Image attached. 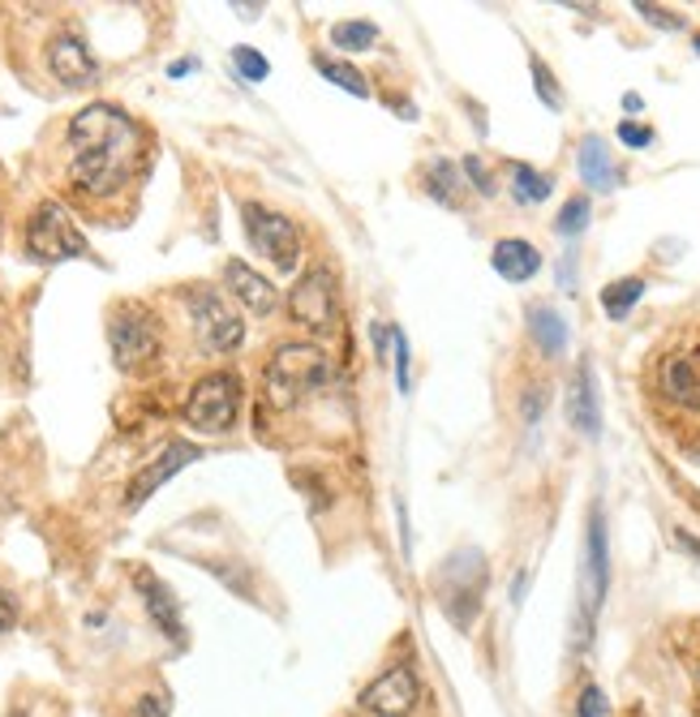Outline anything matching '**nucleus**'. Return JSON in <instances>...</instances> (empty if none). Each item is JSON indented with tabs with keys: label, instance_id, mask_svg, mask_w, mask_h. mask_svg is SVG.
Instances as JSON below:
<instances>
[{
	"label": "nucleus",
	"instance_id": "10",
	"mask_svg": "<svg viewBox=\"0 0 700 717\" xmlns=\"http://www.w3.org/2000/svg\"><path fill=\"white\" fill-rule=\"evenodd\" d=\"M241 215H246V237L253 241V250L271 258L280 271H297V262H301L297 224H293L289 215H280V210H271V206H262V203H246L241 206Z\"/></svg>",
	"mask_w": 700,
	"mask_h": 717
},
{
	"label": "nucleus",
	"instance_id": "17",
	"mask_svg": "<svg viewBox=\"0 0 700 717\" xmlns=\"http://www.w3.org/2000/svg\"><path fill=\"white\" fill-rule=\"evenodd\" d=\"M490 266L499 271L507 284H529V280L542 271V254H538V246H529V241H520V237H507V241L495 246Z\"/></svg>",
	"mask_w": 700,
	"mask_h": 717
},
{
	"label": "nucleus",
	"instance_id": "15",
	"mask_svg": "<svg viewBox=\"0 0 700 717\" xmlns=\"http://www.w3.org/2000/svg\"><path fill=\"white\" fill-rule=\"evenodd\" d=\"M224 284H228V293L250 309V314H262V318H267L271 309L280 306L275 284H271L267 275H258L250 262H241V258H228V262H224Z\"/></svg>",
	"mask_w": 700,
	"mask_h": 717
},
{
	"label": "nucleus",
	"instance_id": "16",
	"mask_svg": "<svg viewBox=\"0 0 700 717\" xmlns=\"http://www.w3.org/2000/svg\"><path fill=\"white\" fill-rule=\"evenodd\" d=\"M567 421L576 425V434L598 439L601 434V409H598V383H594V361H580L567 387Z\"/></svg>",
	"mask_w": 700,
	"mask_h": 717
},
{
	"label": "nucleus",
	"instance_id": "5",
	"mask_svg": "<svg viewBox=\"0 0 700 717\" xmlns=\"http://www.w3.org/2000/svg\"><path fill=\"white\" fill-rule=\"evenodd\" d=\"M610 589V546H606V515L601 503L589 512V533H585V564H580V623H576V640L589 645L594 636V618Z\"/></svg>",
	"mask_w": 700,
	"mask_h": 717
},
{
	"label": "nucleus",
	"instance_id": "34",
	"mask_svg": "<svg viewBox=\"0 0 700 717\" xmlns=\"http://www.w3.org/2000/svg\"><path fill=\"white\" fill-rule=\"evenodd\" d=\"M542 409H546V391H542V387H533V391L524 396V421H538Z\"/></svg>",
	"mask_w": 700,
	"mask_h": 717
},
{
	"label": "nucleus",
	"instance_id": "22",
	"mask_svg": "<svg viewBox=\"0 0 700 717\" xmlns=\"http://www.w3.org/2000/svg\"><path fill=\"white\" fill-rule=\"evenodd\" d=\"M314 69L331 82V87H340V91H349L357 100H365L370 95V82H365V73L361 69H352L349 60H336V56H314Z\"/></svg>",
	"mask_w": 700,
	"mask_h": 717
},
{
	"label": "nucleus",
	"instance_id": "26",
	"mask_svg": "<svg viewBox=\"0 0 700 717\" xmlns=\"http://www.w3.org/2000/svg\"><path fill=\"white\" fill-rule=\"evenodd\" d=\"M529 69H533V87H538V100L546 103L551 112H558L563 107V91H558V82H554V73L546 69V60H529Z\"/></svg>",
	"mask_w": 700,
	"mask_h": 717
},
{
	"label": "nucleus",
	"instance_id": "41",
	"mask_svg": "<svg viewBox=\"0 0 700 717\" xmlns=\"http://www.w3.org/2000/svg\"><path fill=\"white\" fill-rule=\"evenodd\" d=\"M9 717H31V714H26V709H13V714H9Z\"/></svg>",
	"mask_w": 700,
	"mask_h": 717
},
{
	"label": "nucleus",
	"instance_id": "32",
	"mask_svg": "<svg viewBox=\"0 0 700 717\" xmlns=\"http://www.w3.org/2000/svg\"><path fill=\"white\" fill-rule=\"evenodd\" d=\"M576 717H606V696H601V687H585L580 692V701H576Z\"/></svg>",
	"mask_w": 700,
	"mask_h": 717
},
{
	"label": "nucleus",
	"instance_id": "31",
	"mask_svg": "<svg viewBox=\"0 0 700 717\" xmlns=\"http://www.w3.org/2000/svg\"><path fill=\"white\" fill-rule=\"evenodd\" d=\"M619 143L632 147V151H641V147L653 143V129L650 125H636V121H619Z\"/></svg>",
	"mask_w": 700,
	"mask_h": 717
},
{
	"label": "nucleus",
	"instance_id": "23",
	"mask_svg": "<svg viewBox=\"0 0 700 717\" xmlns=\"http://www.w3.org/2000/svg\"><path fill=\"white\" fill-rule=\"evenodd\" d=\"M331 44L345 52H365L379 44V26L374 22H336L331 26Z\"/></svg>",
	"mask_w": 700,
	"mask_h": 717
},
{
	"label": "nucleus",
	"instance_id": "1",
	"mask_svg": "<svg viewBox=\"0 0 700 717\" xmlns=\"http://www.w3.org/2000/svg\"><path fill=\"white\" fill-rule=\"evenodd\" d=\"M65 147H69V181L78 194L87 198H116L125 185H134V177L147 163V134L143 125L121 112L116 103H87L69 129H65Z\"/></svg>",
	"mask_w": 700,
	"mask_h": 717
},
{
	"label": "nucleus",
	"instance_id": "33",
	"mask_svg": "<svg viewBox=\"0 0 700 717\" xmlns=\"http://www.w3.org/2000/svg\"><path fill=\"white\" fill-rule=\"evenodd\" d=\"M392 344H396V383H400V391H408V335L400 327L392 331Z\"/></svg>",
	"mask_w": 700,
	"mask_h": 717
},
{
	"label": "nucleus",
	"instance_id": "8",
	"mask_svg": "<svg viewBox=\"0 0 700 717\" xmlns=\"http://www.w3.org/2000/svg\"><path fill=\"white\" fill-rule=\"evenodd\" d=\"M237 409H241V378L233 369H215L194 383V391L185 400V421L202 434H224V430H233Z\"/></svg>",
	"mask_w": 700,
	"mask_h": 717
},
{
	"label": "nucleus",
	"instance_id": "35",
	"mask_svg": "<svg viewBox=\"0 0 700 717\" xmlns=\"http://www.w3.org/2000/svg\"><path fill=\"white\" fill-rule=\"evenodd\" d=\"M13 623H18V606L9 593H0V631H13Z\"/></svg>",
	"mask_w": 700,
	"mask_h": 717
},
{
	"label": "nucleus",
	"instance_id": "12",
	"mask_svg": "<svg viewBox=\"0 0 700 717\" xmlns=\"http://www.w3.org/2000/svg\"><path fill=\"white\" fill-rule=\"evenodd\" d=\"M194 460H202V447L199 443H185V439H177V443H168L163 447V456L159 460H150L134 481H129V490H125V508L129 512H138L143 503H147L150 494L163 486V481H172L181 468H190Z\"/></svg>",
	"mask_w": 700,
	"mask_h": 717
},
{
	"label": "nucleus",
	"instance_id": "24",
	"mask_svg": "<svg viewBox=\"0 0 700 717\" xmlns=\"http://www.w3.org/2000/svg\"><path fill=\"white\" fill-rule=\"evenodd\" d=\"M460 172H455V163L451 159H434L430 163V198L443 206H455L460 198Z\"/></svg>",
	"mask_w": 700,
	"mask_h": 717
},
{
	"label": "nucleus",
	"instance_id": "27",
	"mask_svg": "<svg viewBox=\"0 0 700 717\" xmlns=\"http://www.w3.org/2000/svg\"><path fill=\"white\" fill-rule=\"evenodd\" d=\"M233 65H237V73L246 78V82H262L267 73H271V65H267V56L262 52H253V48H233Z\"/></svg>",
	"mask_w": 700,
	"mask_h": 717
},
{
	"label": "nucleus",
	"instance_id": "2",
	"mask_svg": "<svg viewBox=\"0 0 700 717\" xmlns=\"http://www.w3.org/2000/svg\"><path fill=\"white\" fill-rule=\"evenodd\" d=\"M262 387L271 409L293 412L331 387V357L318 344H280L262 369Z\"/></svg>",
	"mask_w": 700,
	"mask_h": 717
},
{
	"label": "nucleus",
	"instance_id": "28",
	"mask_svg": "<svg viewBox=\"0 0 700 717\" xmlns=\"http://www.w3.org/2000/svg\"><path fill=\"white\" fill-rule=\"evenodd\" d=\"M636 13L650 22V26H657V31H684V18L679 13H670V9H662V4H636Z\"/></svg>",
	"mask_w": 700,
	"mask_h": 717
},
{
	"label": "nucleus",
	"instance_id": "9",
	"mask_svg": "<svg viewBox=\"0 0 700 717\" xmlns=\"http://www.w3.org/2000/svg\"><path fill=\"white\" fill-rule=\"evenodd\" d=\"M289 314L309 335H331L340 327V301H336V275L331 266H309L289 293Z\"/></svg>",
	"mask_w": 700,
	"mask_h": 717
},
{
	"label": "nucleus",
	"instance_id": "18",
	"mask_svg": "<svg viewBox=\"0 0 700 717\" xmlns=\"http://www.w3.org/2000/svg\"><path fill=\"white\" fill-rule=\"evenodd\" d=\"M576 168H580L585 185H589V190H598V194H610V190L619 185V163L610 159V151H606V138H598V134H589V138L580 143Z\"/></svg>",
	"mask_w": 700,
	"mask_h": 717
},
{
	"label": "nucleus",
	"instance_id": "7",
	"mask_svg": "<svg viewBox=\"0 0 700 717\" xmlns=\"http://www.w3.org/2000/svg\"><path fill=\"white\" fill-rule=\"evenodd\" d=\"M26 254L35 262H69L87 254V237L60 203H39L26 219Z\"/></svg>",
	"mask_w": 700,
	"mask_h": 717
},
{
	"label": "nucleus",
	"instance_id": "13",
	"mask_svg": "<svg viewBox=\"0 0 700 717\" xmlns=\"http://www.w3.org/2000/svg\"><path fill=\"white\" fill-rule=\"evenodd\" d=\"M134 589L143 593V606H147L150 623L181 649V645H185V623H181V606H177L172 589H168L150 567H134Z\"/></svg>",
	"mask_w": 700,
	"mask_h": 717
},
{
	"label": "nucleus",
	"instance_id": "38",
	"mask_svg": "<svg viewBox=\"0 0 700 717\" xmlns=\"http://www.w3.org/2000/svg\"><path fill=\"white\" fill-rule=\"evenodd\" d=\"M199 69V60H172L168 65V78H185V73H194Z\"/></svg>",
	"mask_w": 700,
	"mask_h": 717
},
{
	"label": "nucleus",
	"instance_id": "4",
	"mask_svg": "<svg viewBox=\"0 0 700 717\" xmlns=\"http://www.w3.org/2000/svg\"><path fill=\"white\" fill-rule=\"evenodd\" d=\"M108 349L116 369L125 374H138L155 365L159 357V322L143 301H125V306L112 309V322H108Z\"/></svg>",
	"mask_w": 700,
	"mask_h": 717
},
{
	"label": "nucleus",
	"instance_id": "40",
	"mask_svg": "<svg viewBox=\"0 0 700 717\" xmlns=\"http://www.w3.org/2000/svg\"><path fill=\"white\" fill-rule=\"evenodd\" d=\"M623 107H628V112H641V107H645V100H641L636 91H628V95H623Z\"/></svg>",
	"mask_w": 700,
	"mask_h": 717
},
{
	"label": "nucleus",
	"instance_id": "29",
	"mask_svg": "<svg viewBox=\"0 0 700 717\" xmlns=\"http://www.w3.org/2000/svg\"><path fill=\"white\" fill-rule=\"evenodd\" d=\"M464 177L473 181V190H477L482 198H490V194H495V177L486 172V163H482L477 155H468V159H464Z\"/></svg>",
	"mask_w": 700,
	"mask_h": 717
},
{
	"label": "nucleus",
	"instance_id": "3",
	"mask_svg": "<svg viewBox=\"0 0 700 717\" xmlns=\"http://www.w3.org/2000/svg\"><path fill=\"white\" fill-rule=\"evenodd\" d=\"M653 396L679 417H700V331H684L653 357Z\"/></svg>",
	"mask_w": 700,
	"mask_h": 717
},
{
	"label": "nucleus",
	"instance_id": "37",
	"mask_svg": "<svg viewBox=\"0 0 700 717\" xmlns=\"http://www.w3.org/2000/svg\"><path fill=\"white\" fill-rule=\"evenodd\" d=\"M558 280H563V288L572 293V284H576V262H572V254L563 258V266H558Z\"/></svg>",
	"mask_w": 700,
	"mask_h": 717
},
{
	"label": "nucleus",
	"instance_id": "19",
	"mask_svg": "<svg viewBox=\"0 0 700 717\" xmlns=\"http://www.w3.org/2000/svg\"><path fill=\"white\" fill-rule=\"evenodd\" d=\"M529 331H533V340H538V349L546 357H563L567 353V322H563L558 309L533 306L529 309Z\"/></svg>",
	"mask_w": 700,
	"mask_h": 717
},
{
	"label": "nucleus",
	"instance_id": "42",
	"mask_svg": "<svg viewBox=\"0 0 700 717\" xmlns=\"http://www.w3.org/2000/svg\"><path fill=\"white\" fill-rule=\"evenodd\" d=\"M697 52H700V35H697Z\"/></svg>",
	"mask_w": 700,
	"mask_h": 717
},
{
	"label": "nucleus",
	"instance_id": "20",
	"mask_svg": "<svg viewBox=\"0 0 700 717\" xmlns=\"http://www.w3.org/2000/svg\"><path fill=\"white\" fill-rule=\"evenodd\" d=\"M645 297V280L641 275H628V280H614V284H606L601 288V309H606V318H628L632 306Z\"/></svg>",
	"mask_w": 700,
	"mask_h": 717
},
{
	"label": "nucleus",
	"instance_id": "30",
	"mask_svg": "<svg viewBox=\"0 0 700 717\" xmlns=\"http://www.w3.org/2000/svg\"><path fill=\"white\" fill-rule=\"evenodd\" d=\"M168 714H172L168 692H147V696H138V705H134L129 717H168Z\"/></svg>",
	"mask_w": 700,
	"mask_h": 717
},
{
	"label": "nucleus",
	"instance_id": "36",
	"mask_svg": "<svg viewBox=\"0 0 700 717\" xmlns=\"http://www.w3.org/2000/svg\"><path fill=\"white\" fill-rule=\"evenodd\" d=\"M675 546H679V550H688L692 559H700V537H692L688 528H675Z\"/></svg>",
	"mask_w": 700,
	"mask_h": 717
},
{
	"label": "nucleus",
	"instance_id": "25",
	"mask_svg": "<svg viewBox=\"0 0 700 717\" xmlns=\"http://www.w3.org/2000/svg\"><path fill=\"white\" fill-rule=\"evenodd\" d=\"M589 215H594V206L585 194H576V198H567L563 210H558V219H554V232L558 237H580L585 228H589Z\"/></svg>",
	"mask_w": 700,
	"mask_h": 717
},
{
	"label": "nucleus",
	"instance_id": "39",
	"mask_svg": "<svg viewBox=\"0 0 700 717\" xmlns=\"http://www.w3.org/2000/svg\"><path fill=\"white\" fill-rule=\"evenodd\" d=\"M524 584H529V576L520 571V576H516V584H511V602H520V598H524Z\"/></svg>",
	"mask_w": 700,
	"mask_h": 717
},
{
	"label": "nucleus",
	"instance_id": "21",
	"mask_svg": "<svg viewBox=\"0 0 700 717\" xmlns=\"http://www.w3.org/2000/svg\"><path fill=\"white\" fill-rule=\"evenodd\" d=\"M554 190V181L546 172H538V168H529V163H511V198L524 206L533 203H546Z\"/></svg>",
	"mask_w": 700,
	"mask_h": 717
},
{
	"label": "nucleus",
	"instance_id": "11",
	"mask_svg": "<svg viewBox=\"0 0 700 717\" xmlns=\"http://www.w3.org/2000/svg\"><path fill=\"white\" fill-rule=\"evenodd\" d=\"M370 717H413V709L421 705V683L408 667L383 670L357 701Z\"/></svg>",
	"mask_w": 700,
	"mask_h": 717
},
{
	"label": "nucleus",
	"instance_id": "14",
	"mask_svg": "<svg viewBox=\"0 0 700 717\" xmlns=\"http://www.w3.org/2000/svg\"><path fill=\"white\" fill-rule=\"evenodd\" d=\"M48 69L56 82H65L69 91H78V87H91L95 78H100V65H95V56L91 48L78 39V35H56L48 44Z\"/></svg>",
	"mask_w": 700,
	"mask_h": 717
},
{
	"label": "nucleus",
	"instance_id": "6",
	"mask_svg": "<svg viewBox=\"0 0 700 717\" xmlns=\"http://www.w3.org/2000/svg\"><path fill=\"white\" fill-rule=\"evenodd\" d=\"M185 306H190V318H194V335L206 353H233L241 349L246 340V322L241 314L228 306V297L211 284H199L185 293Z\"/></svg>",
	"mask_w": 700,
	"mask_h": 717
}]
</instances>
